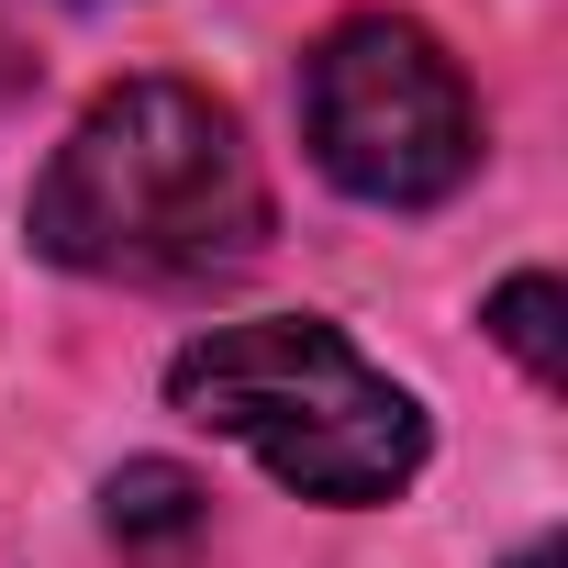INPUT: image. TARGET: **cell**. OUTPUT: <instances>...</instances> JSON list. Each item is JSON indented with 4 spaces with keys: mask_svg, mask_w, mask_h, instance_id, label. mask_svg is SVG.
Instances as JSON below:
<instances>
[{
    "mask_svg": "<svg viewBox=\"0 0 568 568\" xmlns=\"http://www.w3.org/2000/svg\"><path fill=\"white\" fill-rule=\"evenodd\" d=\"M34 245L79 278L123 291H190L267 245V179L245 123L190 79L101 90L34 179Z\"/></svg>",
    "mask_w": 568,
    "mask_h": 568,
    "instance_id": "1",
    "label": "cell"
},
{
    "mask_svg": "<svg viewBox=\"0 0 568 568\" xmlns=\"http://www.w3.org/2000/svg\"><path fill=\"white\" fill-rule=\"evenodd\" d=\"M302 134L313 168L379 212H424L479 168V101L457 57L402 12H357L302 57Z\"/></svg>",
    "mask_w": 568,
    "mask_h": 568,
    "instance_id": "3",
    "label": "cell"
},
{
    "mask_svg": "<svg viewBox=\"0 0 568 568\" xmlns=\"http://www.w3.org/2000/svg\"><path fill=\"white\" fill-rule=\"evenodd\" d=\"M168 402L190 424H212L223 446H245L278 490L302 501H390L424 468V402L357 357L324 313H245L212 324L168 357Z\"/></svg>",
    "mask_w": 568,
    "mask_h": 568,
    "instance_id": "2",
    "label": "cell"
},
{
    "mask_svg": "<svg viewBox=\"0 0 568 568\" xmlns=\"http://www.w3.org/2000/svg\"><path fill=\"white\" fill-rule=\"evenodd\" d=\"M490 335L524 357L535 390L568 379V346H557V278H546V267H524V278H501V291H490Z\"/></svg>",
    "mask_w": 568,
    "mask_h": 568,
    "instance_id": "5",
    "label": "cell"
},
{
    "mask_svg": "<svg viewBox=\"0 0 568 568\" xmlns=\"http://www.w3.org/2000/svg\"><path fill=\"white\" fill-rule=\"evenodd\" d=\"M101 535H112L134 568H190V557L212 546V490H201L179 457H134V468H112V490H101Z\"/></svg>",
    "mask_w": 568,
    "mask_h": 568,
    "instance_id": "4",
    "label": "cell"
},
{
    "mask_svg": "<svg viewBox=\"0 0 568 568\" xmlns=\"http://www.w3.org/2000/svg\"><path fill=\"white\" fill-rule=\"evenodd\" d=\"M513 568H557V546H546V535H535V546H524V557H513Z\"/></svg>",
    "mask_w": 568,
    "mask_h": 568,
    "instance_id": "6",
    "label": "cell"
}]
</instances>
